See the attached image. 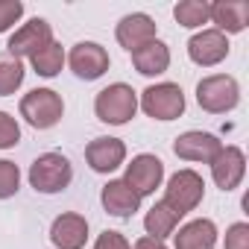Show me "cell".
I'll return each mask as SVG.
<instances>
[{
	"instance_id": "obj_1",
	"label": "cell",
	"mask_w": 249,
	"mask_h": 249,
	"mask_svg": "<svg viewBox=\"0 0 249 249\" xmlns=\"http://www.w3.org/2000/svg\"><path fill=\"white\" fill-rule=\"evenodd\" d=\"M138 111V94L126 82H111L94 97V114L108 126H123Z\"/></svg>"
},
{
	"instance_id": "obj_2",
	"label": "cell",
	"mask_w": 249,
	"mask_h": 249,
	"mask_svg": "<svg viewBox=\"0 0 249 249\" xmlns=\"http://www.w3.org/2000/svg\"><path fill=\"white\" fill-rule=\"evenodd\" d=\"M205 196V182L196 170L185 167V170H176L170 179H167V188H164V205L182 220L185 214H191Z\"/></svg>"
},
{
	"instance_id": "obj_3",
	"label": "cell",
	"mask_w": 249,
	"mask_h": 249,
	"mask_svg": "<svg viewBox=\"0 0 249 249\" xmlns=\"http://www.w3.org/2000/svg\"><path fill=\"white\" fill-rule=\"evenodd\" d=\"M196 103L208 114H226L240 103V85L229 73H211L196 82Z\"/></svg>"
},
{
	"instance_id": "obj_4",
	"label": "cell",
	"mask_w": 249,
	"mask_h": 249,
	"mask_svg": "<svg viewBox=\"0 0 249 249\" xmlns=\"http://www.w3.org/2000/svg\"><path fill=\"white\" fill-rule=\"evenodd\" d=\"M21 117L30 123L33 129H53L65 114L62 94L53 88H33L30 94L21 97Z\"/></svg>"
},
{
	"instance_id": "obj_5",
	"label": "cell",
	"mask_w": 249,
	"mask_h": 249,
	"mask_svg": "<svg viewBox=\"0 0 249 249\" xmlns=\"http://www.w3.org/2000/svg\"><path fill=\"white\" fill-rule=\"evenodd\" d=\"M73 182V167L62 153H41L30 164V185L38 194H62Z\"/></svg>"
},
{
	"instance_id": "obj_6",
	"label": "cell",
	"mask_w": 249,
	"mask_h": 249,
	"mask_svg": "<svg viewBox=\"0 0 249 249\" xmlns=\"http://www.w3.org/2000/svg\"><path fill=\"white\" fill-rule=\"evenodd\" d=\"M138 106L153 120H176L185 114V94L176 82H156L141 91Z\"/></svg>"
},
{
	"instance_id": "obj_7",
	"label": "cell",
	"mask_w": 249,
	"mask_h": 249,
	"mask_svg": "<svg viewBox=\"0 0 249 249\" xmlns=\"http://www.w3.org/2000/svg\"><path fill=\"white\" fill-rule=\"evenodd\" d=\"M123 182H126L141 199L156 194V188H161L164 182V164L159 156H150V153H141L135 156L129 164H126V176H123Z\"/></svg>"
},
{
	"instance_id": "obj_8",
	"label": "cell",
	"mask_w": 249,
	"mask_h": 249,
	"mask_svg": "<svg viewBox=\"0 0 249 249\" xmlns=\"http://www.w3.org/2000/svg\"><path fill=\"white\" fill-rule=\"evenodd\" d=\"M68 65H71V71H73L79 79L94 82V79H100V76L108 71L111 62H108V53H106L103 44H97V41H79V44L71 47Z\"/></svg>"
},
{
	"instance_id": "obj_9",
	"label": "cell",
	"mask_w": 249,
	"mask_h": 249,
	"mask_svg": "<svg viewBox=\"0 0 249 249\" xmlns=\"http://www.w3.org/2000/svg\"><path fill=\"white\" fill-rule=\"evenodd\" d=\"M50 41H53L50 24H47L44 18H33V21H27L24 27H18V30L12 33V38H9V44H6V53L15 56V59H30V56H36L41 47H47Z\"/></svg>"
},
{
	"instance_id": "obj_10",
	"label": "cell",
	"mask_w": 249,
	"mask_h": 249,
	"mask_svg": "<svg viewBox=\"0 0 249 249\" xmlns=\"http://www.w3.org/2000/svg\"><path fill=\"white\" fill-rule=\"evenodd\" d=\"M211 176H214V185L220 191H234L243 176H246V156L240 147L229 144V147H220V153L211 159Z\"/></svg>"
},
{
	"instance_id": "obj_11",
	"label": "cell",
	"mask_w": 249,
	"mask_h": 249,
	"mask_svg": "<svg viewBox=\"0 0 249 249\" xmlns=\"http://www.w3.org/2000/svg\"><path fill=\"white\" fill-rule=\"evenodd\" d=\"M156 21L150 18V15H144V12H132V15H123L120 18V24L114 27V38H117V44L123 47V50H129V53H135V50H141L144 44H150V41H156Z\"/></svg>"
},
{
	"instance_id": "obj_12",
	"label": "cell",
	"mask_w": 249,
	"mask_h": 249,
	"mask_svg": "<svg viewBox=\"0 0 249 249\" xmlns=\"http://www.w3.org/2000/svg\"><path fill=\"white\" fill-rule=\"evenodd\" d=\"M220 147H223V141L202 129H191L173 141V153L182 161H199V164H211V159L220 153Z\"/></svg>"
},
{
	"instance_id": "obj_13",
	"label": "cell",
	"mask_w": 249,
	"mask_h": 249,
	"mask_svg": "<svg viewBox=\"0 0 249 249\" xmlns=\"http://www.w3.org/2000/svg\"><path fill=\"white\" fill-rule=\"evenodd\" d=\"M188 56L199 68H214V65H220L229 56V38L223 33H217V30H202V33L191 36Z\"/></svg>"
},
{
	"instance_id": "obj_14",
	"label": "cell",
	"mask_w": 249,
	"mask_h": 249,
	"mask_svg": "<svg viewBox=\"0 0 249 249\" xmlns=\"http://www.w3.org/2000/svg\"><path fill=\"white\" fill-rule=\"evenodd\" d=\"M85 161L94 173H114L123 161H126V144L120 138H94L85 147Z\"/></svg>"
},
{
	"instance_id": "obj_15",
	"label": "cell",
	"mask_w": 249,
	"mask_h": 249,
	"mask_svg": "<svg viewBox=\"0 0 249 249\" xmlns=\"http://www.w3.org/2000/svg\"><path fill=\"white\" fill-rule=\"evenodd\" d=\"M88 240V220L76 211H65L50 226V243L56 249H82Z\"/></svg>"
},
{
	"instance_id": "obj_16",
	"label": "cell",
	"mask_w": 249,
	"mask_h": 249,
	"mask_svg": "<svg viewBox=\"0 0 249 249\" xmlns=\"http://www.w3.org/2000/svg\"><path fill=\"white\" fill-rule=\"evenodd\" d=\"M208 21L217 24L214 30L223 36H237L249 24V3L243 0H217L208 3Z\"/></svg>"
},
{
	"instance_id": "obj_17",
	"label": "cell",
	"mask_w": 249,
	"mask_h": 249,
	"mask_svg": "<svg viewBox=\"0 0 249 249\" xmlns=\"http://www.w3.org/2000/svg\"><path fill=\"white\" fill-rule=\"evenodd\" d=\"M100 202H103V208H106L111 217H120V220L132 217V214L141 208V196H138L126 182H123V179L106 182L103 191H100Z\"/></svg>"
},
{
	"instance_id": "obj_18",
	"label": "cell",
	"mask_w": 249,
	"mask_h": 249,
	"mask_svg": "<svg viewBox=\"0 0 249 249\" xmlns=\"http://www.w3.org/2000/svg\"><path fill=\"white\" fill-rule=\"evenodd\" d=\"M176 249H214L217 246V226L208 217L191 220L179 229V234H173Z\"/></svg>"
},
{
	"instance_id": "obj_19",
	"label": "cell",
	"mask_w": 249,
	"mask_h": 249,
	"mask_svg": "<svg viewBox=\"0 0 249 249\" xmlns=\"http://www.w3.org/2000/svg\"><path fill=\"white\" fill-rule=\"evenodd\" d=\"M132 65L141 76H159L170 68V47L156 38V41H150L132 53Z\"/></svg>"
},
{
	"instance_id": "obj_20",
	"label": "cell",
	"mask_w": 249,
	"mask_h": 249,
	"mask_svg": "<svg viewBox=\"0 0 249 249\" xmlns=\"http://www.w3.org/2000/svg\"><path fill=\"white\" fill-rule=\"evenodd\" d=\"M176 226H179V217H176L164 202H156V205L147 211V217H144V229H147V234L156 237V240H164V237L176 234Z\"/></svg>"
},
{
	"instance_id": "obj_21",
	"label": "cell",
	"mask_w": 249,
	"mask_h": 249,
	"mask_svg": "<svg viewBox=\"0 0 249 249\" xmlns=\"http://www.w3.org/2000/svg\"><path fill=\"white\" fill-rule=\"evenodd\" d=\"M30 62H33V71H36L38 76L53 79V76H59V73H62L65 50H62V44H59V41H50V44H47V47H41L36 56H30Z\"/></svg>"
},
{
	"instance_id": "obj_22",
	"label": "cell",
	"mask_w": 249,
	"mask_h": 249,
	"mask_svg": "<svg viewBox=\"0 0 249 249\" xmlns=\"http://www.w3.org/2000/svg\"><path fill=\"white\" fill-rule=\"evenodd\" d=\"M173 18L185 30H199L202 24H208V3L205 0H179L173 6Z\"/></svg>"
},
{
	"instance_id": "obj_23",
	"label": "cell",
	"mask_w": 249,
	"mask_h": 249,
	"mask_svg": "<svg viewBox=\"0 0 249 249\" xmlns=\"http://www.w3.org/2000/svg\"><path fill=\"white\" fill-rule=\"evenodd\" d=\"M24 76H27V71H24L21 59H15L9 53H0V97L15 94L24 85Z\"/></svg>"
},
{
	"instance_id": "obj_24",
	"label": "cell",
	"mask_w": 249,
	"mask_h": 249,
	"mask_svg": "<svg viewBox=\"0 0 249 249\" xmlns=\"http://www.w3.org/2000/svg\"><path fill=\"white\" fill-rule=\"evenodd\" d=\"M21 188V170L15 161L9 159H0V199H9L15 196Z\"/></svg>"
},
{
	"instance_id": "obj_25",
	"label": "cell",
	"mask_w": 249,
	"mask_h": 249,
	"mask_svg": "<svg viewBox=\"0 0 249 249\" xmlns=\"http://www.w3.org/2000/svg\"><path fill=\"white\" fill-rule=\"evenodd\" d=\"M21 141V126L9 111H0V150H12Z\"/></svg>"
},
{
	"instance_id": "obj_26",
	"label": "cell",
	"mask_w": 249,
	"mask_h": 249,
	"mask_svg": "<svg viewBox=\"0 0 249 249\" xmlns=\"http://www.w3.org/2000/svg\"><path fill=\"white\" fill-rule=\"evenodd\" d=\"M24 15L21 0H0V33H9Z\"/></svg>"
},
{
	"instance_id": "obj_27",
	"label": "cell",
	"mask_w": 249,
	"mask_h": 249,
	"mask_svg": "<svg viewBox=\"0 0 249 249\" xmlns=\"http://www.w3.org/2000/svg\"><path fill=\"white\" fill-rule=\"evenodd\" d=\"M226 249H249V223H231L226 229Z\"/></svg>"
},
{
	"instance_id": "obj_28",
	"label": "cell",
	"mask_w": 249,
	"mask_h": 249,
	"mask_svg": "<svg viewBox=\"0 0 249 249\" xmlns=\"http://www.w3.org/2000/svg\"><path fill=\"white\" fill-rule=\"evenodd\" d=\"M94 249H132V246H129V240L123 237L120 231H103L94 240Z\"/></svg>"
},
{
	"instance_id": "obj_29",
	"label": "cell",
	"mask_w": 249,
	"mask_h": 249,
	"mask_svg": "<svg viewBox=\"0 0 249 249\" xmlns=\"http://www.w3.org/2000/svg\"><path fill=\"white\" fill-rule=\"evenodd\" d=\"M132 249H167V246H164V240H156V237L144 234V237H138V240H135V246H132Z\"/></svg>"
}]
</instances>
